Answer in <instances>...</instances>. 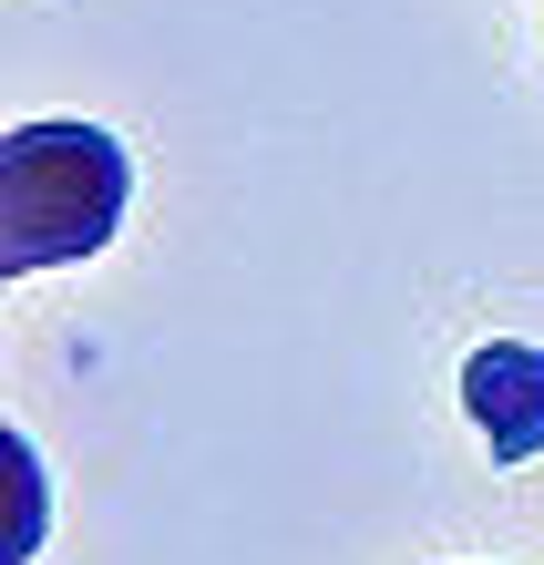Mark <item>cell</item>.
<instances>
[{"mask_svg": "<svg viewBox=\"0 0 544 565\" xmlns=\"http://www.w3.org/2000/svg\"><path fill=\"white\" fill-rule=\"evenodd\" d=\"M134 195V154L104 124H11L0 135V278L73 268L114 247Z\"/></svg>", "mask_w": 544, "mask_h": 565, "instance_id": "cell-1", "label": "cell"}, {"mask_svg": "<svg viewBox=\"0 0 544 565\" xmlns=\"http://www.w3.org/2000/svg\"><path fill=\"white\" fill-rule=\"evenodd\" d=\"M462 412L493 443V462H534L544 452V350H524V340L472 350L462 360Z\"/></svg>", "mask_w": 544, "mask_h": 565, "instance_id": "cell-2", "label": "cell"}]
</instances>
